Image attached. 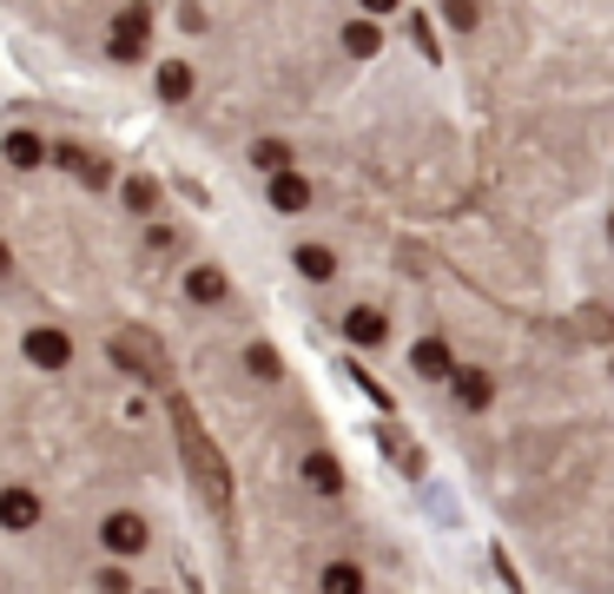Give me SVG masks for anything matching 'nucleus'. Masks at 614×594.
Masks as SVG:
<instances>
[{
    "label": "nucleus",
    "instance_id": "obj_1",
    "mask_svg": "<svg viewBox=\"0 0 614 594\" xmlns=\"http://www.w3.org/2000/svg\"><path fill=\"white\" fill-rule=\"evenodd\" d=\"M165 0H0V53L47 87H139Z\"/></svg>",
    "mask_w": 614,
    "mask_h": 594
},
{
    "label": "nucleus",
    "instance_id": "obj_2",
    "mask_svg": "<svg viewBox=\"0 0 614 594\" xmlns=\"http://www.w3.org/2000/svg\"><path fill=\"white\" fill-rule=\"evenodd\" d=\"M343 337H350V344H358V351H384L390 344V317H377V311H343Z\"/></svg>",
    "mask_w": 614,
    "mask_h": 594
},
{
    "label": "nucleus",
    "instance_id": "obj_3",
    "mask_svg": "<svg viewBox=\"0 0 614 594\" xmlns=\"http://www.w3.org/2000/svg\"><path fill=\"white\" fill-rule=\"evenodd\" d=\"M456 403L463 409H489V396H496V383H489V370H476V364H456Z\"/></svg>",
    "mask_w": 614,
    "mask_h": 594
},
{
    "label": "nucleus",
    "instance_id": "obj_4",
    "mask_svg": "<svg viewBox=\"0 0 614 594\" xmlns=\"http://www.w3.org/2000/svg\"><path fill=\"white\" fill-rule=\"evenodd\" d=\"M304 489H311V495H337V489H343V469H337V456L311 450V456H304Z\"/></svg>",
    "mask_w": 614,
    "mask_h": 594
},
{
    "label": "nucleus",
    "instance_id": "obj_5",
    "mask_svg": "<svg viewBox=\"0 0 614 594\" xmlns=\"http://www.w3.org/2000/svg\"><path fill=\"white\" fill-rule=\"evenodd\" d=\"M317 587H324V594H364V568H358V561H330V568L317 574Z\"/></svg>",
    "mask_w": 614,
    "mask_h": 594
},
{
    "label": "nucleus",
    "instance_id": "obj_6",
    "mask_svg": "<svg viewBox=\"0 0 614 594\" xmlns=\"http://www.w3.org/2000/svg\"><path fill=\"white\" fill-rule=\"evenodd\" d=\"M416 377H456V364H450V351L436 344V337H423L416 344Z\"/></svg>",
    "mask_w": 614,
    "mask_h": 594
},
{
    "label": "nucleus",
    "instance_id": "obj_7",
    "mask_svg": "<svg viewBox=\"0 0 614 594\" xmlns=\"http://www.w3.org/2000/svg\"><path fill=\"white\" fill-rule=\"evenodd\" d=\"M245 370H251L258 383H278V370H285V364H278V351H272V344H251V351H245Z\"/></svg>",
    "mask_w": 614,
    "mask_h": 594
}]
</instances>
